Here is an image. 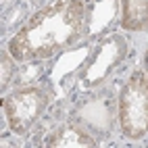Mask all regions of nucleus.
Segmentation results:
<instances>
[{"label":"nucleus","mask_w":148,"mask_h":148,"mask_svg":"<svg viewBox=\"0 0 148 148\" xmlns=\"http://www.w3.org/2000/svg\"><path fill=\"white\" fill-rule=\"evenodd\" d=\"M84 17V0H56L38 11L11 38L8 52L21 63L52 58L79 40Z\"/></svg>","instance_id":"obj_1"},{"label":"nucleus","mask_w":148,"mask_h":148,"mask_svg":"<svg viewBox=\"0 0 148 148\" xmlns=\"http://www.w3.org/2000/svg\"><path fill=\"white\" fill-rule=\"evenodd\" d=\"M119 123L132 140L148 134V73L136 71L127 79L119 98Z\"/></svg>","instance_id":"obj_2"},{"label":"nucleus","mask_w":148,"mask_h":148,"mask_svg":"<svg viewBox=\"0 0 148 148\" xmlns=\"http://www.w3.org/2000/svg\"><path fill=\"white\" fill-rule=\"evenodd\" d=\"M48 106V94L42 88H23L4 98V115L11 132L17 136H27L32 127L40 121Z\"/></svg>","instance_id":"obj_3"},{"label":"nucleus","mask_w":148,"mask_h":148,"mask_svg":"<svg viewBox=\"0 0 148 148\" xmlns=\"http://www.w3.org/2000/svg\"><path fill=\"white\" fill-rule=\"evenodd\" d=\"M46 146L50 148H82V146H96V142L88 136L84 130L75 127L71 123L61 125L58 130H54L50 136L44 140Z\"/></svg>","instance_id":"obj_4"},{"label":"nucleus","mask_w":148,"mask_h":148,"mask_svg":"<svg viewBox=\"0 0 148 148\" xmlns=\"http://www.w3.org/2000/svg\"><path fill=\"white\" fill-rule=\"evenodd\" d=\"M123 27L130 32L148 29V0H121Z\"/></svg>","instance_id":"obj_5"},{"label":"nucleus","mask_w":148,"mask_h":148,"mask_svg":"<svg viewBox=\"0 0 148 148\" xmlns=\"http://www.w3.org/2000/svg\"><path fill=\"white\" fill-rule=\"evenodd\" d=\"M13 71H15V63L11 61V52H2V90L8 88Z\"/></svg>","instance_id":"obj_6"},{"label":"nucleus","mask_w":148,"mask_h":148,"mask_svg":"<svg viewBox=\"0 0 148 148\" xmlns=\"http://www.w3.org/2000/svg\"><path fill=\"white\" fill-rule=\"evenodd\" d=\"M146 73H148V52H146Z\"/></svg>","instance_id":"obj_7"}]
</instances>
